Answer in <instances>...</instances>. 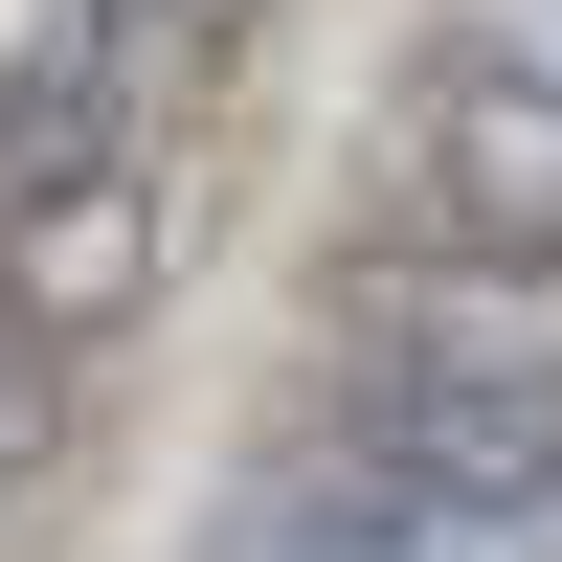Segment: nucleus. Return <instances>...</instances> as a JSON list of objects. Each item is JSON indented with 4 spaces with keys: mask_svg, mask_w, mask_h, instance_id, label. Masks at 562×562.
Returning <instances> with one entry per match:
<instances>
[{
    "mask_svg": "<svg viewBox=\"0 0 562 562\" xmlns=\"http://www.w3.org/2000/svg\"><path fill=\"white\" fill-rule=\"evenodd\" d=\"M45 450H68V338H23V315H0V518H23Z\"/></svg>",
    "mask_w": 562,
    "mask_h": 562,
    "instance_id": "nucleus-6",
    "label": "nucleus"
},
{
    "mask_svg": "<svg viewBox=\"0 0 562 562\" xmlns=\"http://www.w3.org/2000/svg\"><path fill=\"white\" fill-rule=\"evenodd\" d=\"M90 68H135L113 0H0V113H45V90H90Z\"/></svg>",
    "mask_w": 562,
    "mask_h": 562,
    "instance_id": "nucleus-5",
    "label": "nucleus"
},
{
    "mask_svg": "<svg viewBox=\"0 0 562 562\" xmlns=\"http://www.w3.org/2000/svg\"><path fill=\"white\" fill-rule=\"evenodd\" d=\"M383 225H405V248L562 270V90H518L495 45H428V90L383 113Z\"/></svg>",
    "mask_w": 562,
    "mask_h": 562,
    "instance_id": "nucleus-3",
    "label": "nucleus"
},
{
    "mask_svg": "<svg viewBox=\"0 0 562 562\" xmlns=\"http://www.w3.org/2000/svg\"><path fill=\"white\" fill-rule=\"evenodd\" d=\"M338 473H405V495H495V518H562V360L540 338H338L315 428Z\"/></svg>",
    "mask_w": 562,
    "mask_h": 562,
    "instance_id": "nucleus-2",
    "label": "nucleus"
},
{
    "mask_svg": "<svg viewBox=\"0 0 562 562\" xmlns=\"http://www.w3.org/2000/svg\"><path fill=\"white\" fill-rule=\"evenodd\" d=\"M180 270V90L158 68H90L45 90V113H0V315L23 338H113V315H158Z\"/></svg>",
    "mask_w": 562,
    "mask_h": 562,
    "instance_id": "nucleus-1",
    "label": "nucleus"
},
{
    "mask_svg": "<svg viewBox=\"0 0 562 562\" xmlns=\"http://www.w3.org/2000/svg\"><path fill=\"white\" fill-rule=\"evenodd\" d=\"M450 45H495L518 90H562V0H450Z\"/></svg>",
    "mask_w": 562,
    "mask_h": 562,
    "instance_id": "nucleus-8",
    "label": "nucleus"
},
{
    "mask_svg": "<svg viewBox=\"0 0 562 562\" xmlns=\"http://www.w3.org/2000/svg\"><path fill=\"white\" fill-rule=\"evenodd\" d=\"M225 562H562V518H495V495H405V473L293 450V473L225 495Z\"/></svg>",
    "mask_w": 562,
    "mask_h": 562,
    "instance_id": "nucleus-4",
    "label": "nucleus"
},
{
    "mask_svg": "<svg viewBox=\"0 0 562 562\" xmlns=\"http://www.w3.org/2000/svg\"><path fill=\"white\" fill-rule=\"evenodd\" d=\"M248 23H270V0H113V45H135L158 90H203V68H248Z\"/></svg>",
    "mask_w": 562,
    "mask_h": 562,
    "instance_id": "nucleus-7",
    "label": "nucleus"
}]
</instances>
